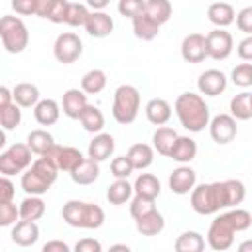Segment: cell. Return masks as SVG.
<instances>
[{"label":"cell","instance_id":"680465c9","mask_svg":"<svg viewBox=\"0 0 252 252\" xmlns=\"http://www.w3.org/2000/svg\"><path fill=\"white\" fill-rule=\"evenodd\" d=\"M238 252H252V240H244L238 244Z\"/></svg>","mask_w":252,"mask_h":252},{"label":"cell","instance_id":"f907efd6","mask_svg":"<svg viewBox=\"0 0 252 252\" xmlns=\"http://www.w3.org/2000/svg\"><path fill=\"white\" fill-rule=\"evenodd\" d=\"M16 195V187L10 181V175H2L0 177V203H8L12 201Z\"/></svg>","mask_w":252,"mask_h":252},{"label":"cell","instance_id":"9f6ffc18","mask_svg":"<svg viewBox=\"0 0 252 252\" xmlns=\"http://www.w3.org/2000/svg\"><path fill=\"white\" fill-rule=\"evenodd\" d=\"M10 102H14V93L8 87H0V106H6Z\"/></svg>","mask_w":252,"mask_h":252},{"label":"cell","instance_id":"bcb514c9","mask_svg":"<svg viewBox=\"0 0 252 252\" xmlns=\"http://www.w3.org/2000/svg\"><path fill=\"white\" fill-rule=\"evenodd\" d=\"M146 8V0H118V12L124 18H136Z\"/></svg>","mask_w":252,"mask_h":252},{"label":"cell","instance_id":"83f0119b","mask_svg":"<svg viewBox=\"0 0 252 252\" xmlns=\"http://www.w3.org/2000/svg\"><path fill=\"white\" fill-rule=\"evenodd\" d=\"M177 136H179V134H177L173 128H169V126H159V128L154 132V136H152V146H154V150H156L159 156H167V158H169L171 148H173Z\"/></svg>","mask_w":252,"mask_h":252},{"label":"cell","instance_id":"277c9868","mask_svg":"<svg viewBox=\"0 0 252 252\" xmlns=\"http://www.w3.org/2000/svg\"><path fill=\"white\" fill-rule=\"evenodd\" d=\"M140 112V91L134 85H120L112 98V118L118 124H132Z\"/></svg>","mask_w":252,"mask_h":252},{"label":"cell","instance_id":"74e56055","mask_svg":"<svg viewBox=\"0 0 252 252\" xmlns=\"http://www.w3.org/2000/svg\"><path fill=\"white\" fill-rule=\"evenodd\" d=\"M22 106L18 102H10L6 106H0V124L4 132H10L20 126L22 122Z\"/></svg>","mask_w":252,"mask_h":252},{"label":"cell","instance_id":"e575fe53","mask_svg":"<svg viewBox=\"0 0 252 252\" xmlns=\"http://www.w3.org/2000/svg\"><path fill=\"white\" fill-rule=\"evenodd\" d=\"M173 248L177 252H203L205 250V238L195 230H185L177 236Z\"/></svg>","mask_w":252,"mask_h":252},{"label":"cell","instance_id":"ffe728a7","mask_svg":"<svg viewBox=\"0 0 252 252\" xmlns=\"http://www.w3.org/2000/svg\"><path fill=\"white\" fill-rule=\"evenodd\" d=\"M144 112H146V118L150 124L163 126L171 118V104L165 98H152V100H148Z\"/></svg>","mask_w":252,"mask_h":252},{"label":"cell","instance_id":"b9f144b4","mask_svg":"<svg viewBox=\"0 0 252 252\" xmlns=\"http://www.w3.org/2000/svg\"><path fill=\"white\" fill-rule=\"evenodd\" d=\"M152 211H156V201L154 199L136 195L132 199V203H130V215H132L134 220L140 219V217H144V215H148V213H152Z\"/></svg>","mask_w":252,"mask_h":252},{"label":"cell","instance_id":"9a60e30c","mask_svg":"<svg viewBox=\"0 0 252 252\" xmlns=\"http://www.w3.org/2000/svg\"><path fill=\"white\" fill-rule=\"evenodd\" d=\"M85 30L91 37H96V39H102V37H108L114 30V20L110 18V14L102 12V10H93L87 24H85Z\"/></svg>","mask_w":252,"mask_h":252},{"label":"cell","instance_id":"836d02e7","mask_svg":"<svg viewBox=\"0 0 252 252\" xmlns=\"http://www.w3.org/2000/svg\"><path fill=\"white\" fill-rule=\"evenodd\" d=\"M26 144L32 148V152H33V154L43 156V154H47V152L55 146V140H53V136H51L47 130L37 128V130H32V132L28 134Z\"/></svg>","mask_w":252,"mask_h":252},{"label":"cell","instance_id":"ba28073f","mask_svg":"<svg viewBox=\"0 0 252 252\" xmlns=\"http://www.w3.org/2000/svg\"><path fill=\"white\" fill-rule=\"evenodd\" d=\"M53 55L63 65L75 63L83 55V41H81V37L77 33H73V32L59 33L55 43H53Z\"/></svg>","mask_w":252,"mask_h":252},{"label":"cell","instance_id":"f1b7e54d","mask_svg":"<svg viewBox=\"0 0 252 252\" xmlns=\"http://www.w3.org/2000/svg\"><path fill=\"white\" fill-rule=\"evenodd\" d=\"M128 159L132 161L134 169H146L152 165L154 161V146L150 144H144V142H138V144H132L130 150H128Z\"/></svg>","mask_w":252,"mask_h":252},{"label":"cell","instance_id":"5bb4252c","mask_svg":"<svg viewBox=\"0 0 252 252\" xmlns=\"http://www.w3.org/2000/svg\"><path fill=\"white\" fill-rule=\"evenodd\" d=\"M181 57L187 63H203L207 55L205 35L203 33H189L181 41Z\"/></svg>","mask_w":252,"mask_h":252},{"label":"cell","instance_id":"3957f363","mask_svg":"<svg viewBox=\"0 0 252 252\" xmlns=\"http://www.w3.org/2000/svg\"><path fill=\"white\" fill-rule=\"evenodd\" d=\"M61 217L73 228L93 230V228H100L104 224L102 207H98L96 203H85V201H77V199H71L63 205Z\"/></svg>","mask_w":252,"mask_h":252},{"label":"cell","instance_id":"c3c4849f","mask_svg":"<svg viewBox=\"0 0 252 252\" xmlns=\"http://www.w3.org/2000/svg\"><path fill=\"white\" fill-rule=\"evenodd\" d=\"M12 8L20 16H33L37 14V0H12Z\"/></svg>","mask_w":252,"mask_h":252},{"label":"cell","instance_id":"4316f807","mask_svg":"<svg viewBox=\"0 0 252 252\" xmlns=\"http://www.w3.org/2000/svg\"><path fill=\"white\" fill-rule=\"evenodd\" d=\"M14 102H18L22 108H33L41 98H39V89L33 83H18L14 89Z\"/></svg>","mask_w":252,"mask_h":252},{"label":"cell","instance_id":"f5cc1de1","mask_svg":"<svg viewBox=\"0 0 252 252\" xmlns=\"http://www.w3.org/2000/svg\"><path fill=\"white\" fill-rule=\"evenodd\" d=\"M236 53L242 61H252V35H246L238 45H236Z\"/></svg>","mask_w":252,"mask_h":252},{"label":"cell","instance_id":"1f68e13d","mask_svg":"<svg viewBox=\"0 0 252 252\" xmlns=\"http://www.w3.org/2000/svg\"><path fill=\"white\" fill-rule=\"evenodd\" d=\"M108 83V77L102 69H91L87 71L83 77H81V89L87 93V94H98L104 91Z\"/></svg>","mask_w":252,"mask_h":252},{"label":"cell","instance_id":"4fadbf2b","mask_svg":"<svg viewBox=\"0 0 252 252\" xmlns=\"http://www.w3.org/2000/svg\"><path fill=\"white\" fill-rule=\"evenodd\" d=\"M195 185H197V173L185 163H181L169 173V189L175 195H189Z\"/></svg>","mask_w":252,"mask_h":252},{"label":"cell","instance_id":"9c48e42d","mask_svg":"<svg viewBox=\"0 0 252 252\" xmlns=\"http://www.w3.org/2000/svg\"><path fill=\"white\" fill-rule=\"evenodd\" d=\"M205 45H207V55L222 61L226 59L232 49H234V39L230 35V32H226L224 28H215L213 32H209L205 35Z\"/></svg>","mask_w":252,"mask_h":252},{"label":"cell","instance_id":"d6986e66","mask_svg":"<svg viewBox=\"0 0 252 252\" xmlns=\"http://www.w3.org/2000/svg\"><path fill=\"white\" fill-rule=\"evenodd\" d=\"M37 238H39V226L35 224V220L20 219L12 228V240L18 246H32L37 242Z\"/></svg>","mask_w":252,"mask_h":252},{"label":"cell","instance_id":"6f0895ef","mask_svg":"<svg viewBox=\"0 0 252 252\" xmlns=\"http://www.w3.org/2000/svg\"><path fill=\"white\" fill-rule=\"evenodd\" d=\"M85 2H87V6L93 8V10H104V8L110 4V0H85Z\"/></svg>","mask_w":252,"mask_h":252},{"label":"cell","instance_id":"8992f818","mask_svg":"<svg viewBox=\"0 0 252 252\" xmlns=\"http://www.w3.org/2000/svg\"><path fill=\"white\" fill-rule=\"evenodd\" d=\"M32 148L28 144H12L0 154V173L16 175L26 171L32 165Z\"/></svg>","mask_w":252,"mask_h":252},{"label":"cell","instance_id":"f6af8a7d","mask_svg":"<svg viewBox=\"0 0 252 252\" xmlns=\"http://www.w3.org/2000/svg\"><path fill=\"white\" fill-rule=\"evenodd\" d=\"M20 219V207H16L12 201L0 203V226H12Z\"/></svg>","mask_w":252,"mask_h":252},{"label":"cell","instance_id":"5b68a950","mask_svg":"<svg viewBox=\"0 0 252 252\" xmlns=\"http://www.w3.org/2000/svg\"><path fill=\"white\" fill-rule=\"evenodd\" d=\"M0 37H2V47L8 53H22L30 43V32L18 16H2Z\"/></svg>","mask_w":252,"mask_h":252},{"label":"cell","instance_id":"d4e9b609","mask_svg":"<svg viewBox=\"0 0 252 252\" xmlns=\"http://www.w3.org/2000/svg\"><path fill=\"white\" fill-rule=\"evenodd\" d=\"M163 228H165V219L158 209L140 217V219H136V230L142 236H158Z\"/></svg>","mask_w":252,"mask_h":252},{"label":"cell","instance_id":"e0dca14e","mask_svg":"<svg viewBox=\"0 0 252 252\" xmlns=\"http://www.w3.org/2000/svg\"><path fill=\"white\" fill-rule=\"evenodd\" d=\"M114 152V138L106 132H98L94 134V138L89 142L87 154L89 158L96 159V161H106Z\"/></svg>","mask_w":252,"mask_h":252},{"label":"cell","instance_id":"2e32d148","mask_svg":"<svg viewBox=\"0 0 252 252\" xmlns=\"http://www.w3.org/2000/svg\"><path fill=\"white\" fill-rule=\"evenodd\" d=\"M87 93L83 89H67L63 93V100H61V106H63V114L67 118H73V120H79L83 110L87 108Z\"/></svg>","mask_w":252,"mask_h":252},{"label":"cell","instance_id":"94428289","mask_svg":"<svg viewBox=\"0 0 252 252\" xmlns=\"http://www.w3.org/2000/svg\"><path fill=\"white\" fill-rule=\"evenodd\" d=\"M250 108H252V93H250Z\"/></svg>","mask_w":252,"mask_h":252},{"label":"cell","instance_id":"7bdbcfd3","mask_svg":"<svg viewBox=\"0 0 252 252\" xmlns=\"http://www.w3.org/2000/svg\"><path fill=\"white\" fill-rule=\"evenodd\" d=\"M230 79H232V83L236 87H242V89L252 87V63H240V65H236L232 69V73H230Z\"/></svg>","mask_w":252,"mask_h":252},{"label":"cell","instance_id":"f546056e","mask_svg":"<svg viewBox=\"0 0 252 252\" xmlns=\"http://www.w3.org/2000/svg\"><path fill=\"white\" fill-rule=\"evenodd\" d=\"M134 193L136 195H142V197H148V199H158L159 193H161V183L156 175L152 173H140L134 181Z\"/></svg>","mask_w":252,"mask_h":252},{"label":"cell","instance_id":"816d5d0a","mask_svg":"<svg viewBox=\"0 0 252 252\" xmlns=\"http://www.w3.org/2000/svg\"><path fill=\"white\" fill-rule=\"evenodd\" d=\"M75 250L77 252H100L102 250V244L94 238H81L77 244H75Z\"/></svg>","mask_w":252,"mask_h":252},{"label":"cell","instance_id":"7c38bea8","mask_svg":"<svg viewBox=\"0 0 252 252\" xmlns=\"http://www.w3.org/2000/svg\"><path fill=\"white\" fill-rule=\"evenodd\" d=\"M226 85H228V79L219 69H207V71H203L199 75V81H197L199 93L205 94V96H219L220 93L226 91Z\"/></svg>","mask_w":252,"mask_h":252},{"label":"cell","instance_id":"db71d44e","mask_svg":"<svg viewBox=\"0 0 252 252\" xmlns=\"http://www.w3.org/2000/svg\"><path fill=\"white\" fill-rule=\"evenodd\" d=\"M69 244L63 240H49L43 244V252H69Z\"/></svg>","mask_w":252,"mask_h":252},{"label":"cell","instance_id":"7a4b0ae2","mask_svg":"<svg viewBox=\"0 0 252 252\" xmlns=\"http://www.w3.org/2000/svg\"><path fill=\"white\" fill-rule=\"evenodd\" d=\"M191 207L199 215H213L220 209H230L226 181H213L195 185L191 191Z\"/></svg>","mask_w":252,"mask_h":252},{"label":"cell","instance_id":"603a6c76","mask_svg":"<svg viewBox=\"0 0 252 252\" xmlns=\"http://www.w3.org/2000/svg\"><path fill=\"white\" fill-rule=\"evenodd\" d=\"M59 114H61V108L53 98H41L33 106V116L41 126H53L59 120Z\"/></svg>","mask_w":252,"mask_h":252},{"label":"cell","instance_id":"60d3db41","mask_svg":"<svg viewBox=\"0 0 252 252\" xmlns=\"http://www.w3.org/2000/svg\"><path fill=\"white\" fill-rule=\"evenodd\" d=\"M226 217L234 224L236 232H242V230L250 228V224H252V215L246 209H240V207H230V211H226Z\"/></svg>","mask_w":252,"mask_h":252},{"label":"cell","instance_id":"91938a15","mask_svg":"<svg viewBox=\"0 0 252 252\" xmlns=\"http://www.w3.org/2000/svg\"><path fill=\"white\" fill-rule=\"evenodd\" d=\"M110 250H126V252H128V250H130V246H126V244H112V246H110Z\"/></svg>","mask_w":252,"mask_h":252},{"label":"cell","instance_id":"ac0fdd59","mask_svg":"<svg viewBox=\"0 0 252 252\" xmlns=\"http://www.w3.org/2000/svg\"><path fill=\"white\" fill-rule=\"evenodd\" d=\"M207 18L217 28H226V26H230V24L236 22V12H234V8L228 2L219 0V2H213L207 8Z\"/></svg>","mask_w":252,"mask_h":252},{"label":"cell","instance_id":"4dcf8cb0","mask_svg":"<svg viewBox=\"0 0 252 252\" xmlns=\"http://www.w3.org/2000/svg\"><path fill=\"white\" fill-rule=\"evenodd\" d=\"M45 215V203L41 195H28L20 203V219L24 220H39Z\"/></svg>","mask_w":252,"mask_h":252},{"label":"cell","instance_id":"52a82bcc","mask_svg":"<svg viewBox=\"0 0 252 252\" xmlns=\"http://www.w3.org/2000/svg\"><path fill=\"white\" fill-rule=\"evenodd\" d=\"M234 234H236L234 224L230 222L226 213H222V215L213 219V222L209 226V232H207V244L217 252L228 250L234 244Z\"/></svg>","mask_w":252,"mask_h":252},{"label":"cell","instance_id":"cb8c5ba5","mask_svg":"<svg viewBox=\"0 0 252 252\" xmlns=\"http://www.w3.org/2000/svg\"><path fill=\"white\" fill-rule=\"evenodd\" d=\"M195 156H197V142L189 136H177L169 158L177 163H189L195 159Z\"/></svg>","mask_w":252,"mask_h":252},{"label":"cell","instance_id":"8fae6325","mask_svg":"<svg viewBox=\"0 0 252 252\" xmlns=\"http://www.w3.org/2000/svg\"><path fill=\"white\" fill-rule=\"evenodd\" d=\"M43 156L51 158L61 171H69V173L85 159V156L81 154V150H77L73 146H57V144L47 154H43Z\"/></svg>","mask_w":252,"mask_h":252},{"label":"cell","instance_id":"ab89813d","mask_svg":"<svg viewBox=\"0 0 252 252\" xmlns=\"http://www.w3.org/2000/svg\"><path fill=\"white\" fill-rule=\"evenodd\" d=\"M91 12H89V6L87 4H79V2H69V8H67V18H65V24L73 26V28H79L87 24Z\"/></svg>","mask_w":252,"mask_h":252},{"label":"cell","instance_id":"6da1fadb","mask_svg":"<svg viewBox=\"0 0 252 252\" xmlns=\"http://www.w3.org/2000/svg\"><path fill=\"white\" fill-rule=\"evenodd\" d=\"M175 114L179 118V124L197 134V132H203L209 122H211V112H209V104L205 102V98L197 93H181L177 98H175Z\"/></svg>","mask_w":252,"mask_h":252},{"label":"cell","instance_id":"ee69618b","mask_svg":"<svg viewBox=\"0 0 252 252\" xmlns=\"http://www.w3.org/2000/svg\"><path fill=\"white\" fill-rule=\"evenodd\" d=\"M132 171H134V165L128 159V156H118L110 161V173L116 179H128L132 175Z\"/></svg>","mask_w":252,"mask_h":252},{"label":"cell","instance_id":"d590c367","mask_svg":"<svg viewBox=\"0 0 252 252\" xmlns=\"http://www.w3.org/2000/svg\"><path fill=\"white\" fill-rule=\"evenodd\" d=\"M132 193H134V185H130L128 179H116L114 183H110L106 191V199L110 205H124L126 201L132 199Z\"/></svg>","mask_w":252,"mask_h":252},{"label":"cell","instance_id":"484cf974","mask_svg":"<svg viewBox=\"0 0 252 252\" xmlns=\"http://www.w3.org/2000/svg\"><path fill=\"white\" fill-rule=\"evenodd\" d=\"M132 28H134V35L142 41H152L159 33V24H156L146 12L132 18Z\"/></svg>","mask_w":252,"mask_h":252},{"label":"cell","instance_id":"d6a6232c","mask_svg":"<svg viewBox=\"0 0 252 252\" xmlns=\"http://www.w3.org/2000/svg\"><path fill=\"white\" fill-rule=\"evenodd\" d=\"M79 122H81V126H83L87 132L98 134V132H102V128H104V114H102V110H100L98 106L87 104V108L83 110Z\"/></svg>","mask_w":252,"mask_h":252},{"label":"cell","instance_id":"7402d4cb","mask_svg":"<svg viewBox=\"0 0 252 252\" xmlns=\"http://www.w3.org/2000/svg\"><path fill=\"white\" fill-rule=\"evenodd\" d=\"M100 161L93 159V158H85L73 171H71V179L77 183V185H91L98 179L100 175V167H98Z\"/></svg>","mask_w":252,"mask_h":252},{"label":"cell","instance_id":"44dd1931","mask_svg":"<svg viewBox=\"0 0 252 252\" xmlns=\"http://www.w3.org/2000/svg\"><path fill=\"white\" fill-rule=\"evenodd\" d=\"M20 185H22V191L26 195H43L49 191V187L53 183H49L41 173H37L33 167L26 169L22 173V179H20Z\"/></svg>","mask_w":252,"mask_h":252},{"label":"cell","instance_id":"11a10c76","mask_svg":"<svg viewBox=\"0 0 252 252\" xmlns=\"http://www.w3.org/2000/svg\"><path fill=\"white\" fill-rule=\"evenodd\" d=\"M55 4H57V0H37V14H35V16L47 18Z\"/></svg>","mask_w":252,"mask_h":252},{"label":"cell","instance_id":"7dc6e473","mask_svg":"<svg viewBox=\"0 0 252 252\" xmlns=\"http://www.w3.org/2000/svg\"><path fill=\"white\" fill-rule=\"evenodd\" d=\"M236 28L246 35H252V6H246L236 14Z\"/></svg>","mask_w":252,"mask_h":252},{"label":"cell","instance_id":"30bf717a","mask_svg":"<svg viewBox=\"0 0 252 252\" xmlns=\"http://www.w3.org/2000/svg\"><path fill=\"white\" fill-rule=\"evenodd\" d=\"M209 134H211L213 142H217L220 146L230 144L238 134L236 118L232 114H217V116H213L211 122H209Z\"/></svg>","mask_w":252,"mask_h":252},{"label":"cell","instance_id":"8d00e7d4","mask_svg":"<svg viewBox=\"0 0 252 252\" xmlns=\"http://www.w3.org/2000/svg\"><path fill=\"white\" fill-rule=\"evenodd\" d=\"M144 12H146L156 24L161 26V24L169 22L173 8H171V2H169V0H146Z\"/></svg>","mask_w":252,"mask_h":252},{"label":"cell","instance_id":"681fc988","mask_svg":"<svg viewBox=\"0 0 252 252\" xmlns=\"http://www.w3.org/2000/svg\"><path fill=\"white\" fill-rule=\"evenodd\" d=\"M67 8H69V0H57V4L53 6V10L49 12L47 20H49V22H53V24H65Z\"/></svg>","mask_w":252,"mask_h":252},{"label":"cell","instance_id":"f35d334b","mask_svg":"<svg viewBox=\"0 0 252 252\" xmlns=\"http://www.w3.org/2000/svg\"><path fill=\"white\" fill-rule=\"evenodd\" d=\"M230 114L236 120H250L252 118V108H250V93H238L230 100Z\"/></svg>","mask_w":252,"mask_h":252}]
</instances>
